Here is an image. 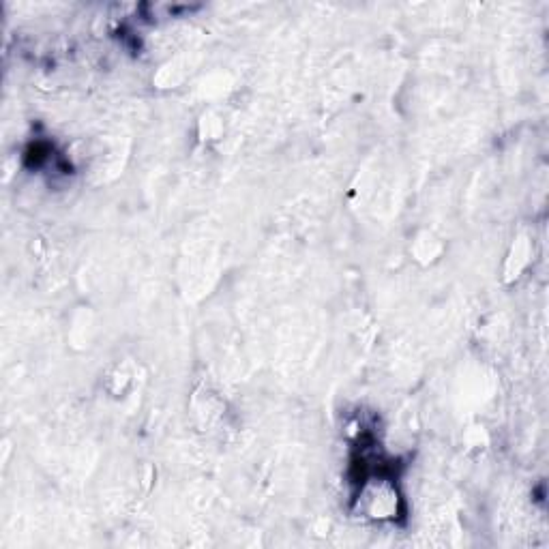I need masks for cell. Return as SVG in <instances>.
I'll return each mask as SVG.
<instances>
[{
	"label": "cell",
	"instance_id": "6da1fadb",
	"mask_svg": "<svg viewBox=\"0 0 549 549\" xmlns=\"http://www.w3.org/2000/svg\"><path fill=\"white\" fill-rule=\"evenodd\" d=\"M359 504L367 517L389 519L397 513V492L389 481L376 479L363 485Z\"/></svg>",
	"mask_w": 549,
	"mask_h": 549
}]
</instances>
